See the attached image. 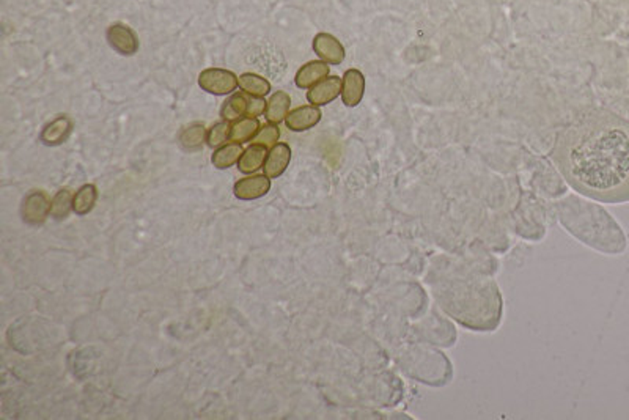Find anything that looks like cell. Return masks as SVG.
<instances>
[{"label": "cell", "instance_id": "obj_5", "mask_svg": "<svg viewBox=\"0 0 629 420\" xmlns=\"http://www.w3.org/2000/svg\"><path fill=\"white\" fill-rule=\"evenodd\" d=\"M271 189V178L266 175H252L247 178H241L235 183V197L239 200H257L265 197Z\"/></svg>", "mask_w": 629, "mask_h": 420}, {"label": "cell", "instance_id": "obj_19", "mask_svg": "<svg viewBox=\"0 0 629 420\" xmlns=\"http://www.w3.org/2000/svg\"><path fill=\"white\" fill-rule=\"evenodd\" d=\"M98 191L93 184H85L74 194L73 197V211L79 216L89 214L96 204Z\"/></svg>", "mask_w": 629, "mask_h": 420}, {"label": "cell", "instance_id": "obj_10", "mask_svg": "<svg viewBox=\"0 0 629 420\" xmlns=\"http://www.w3.org/2000/svg\"><path fill=\"white\" fill-rule=\"evenodd\" d=\"M291 150L286 144H277L269 150L265 161V175L268 178H278L290 166Z\"/></svg>", "mask_w": 629, "mask_h": 420}, {"label": "cell", "instance_id": "obj_17", "mask_svg": "<svg viewBox=\"0 0 629 420\" xmlns=\"http://www.w3.org/2000/svg\"><path fill=\"white\" fill-rule=\"evenodd\" d=\"M247 96L246 93H233V95L225 101L221 109V116L223 121L235 123L243 119L247 114Z\"/></svg>", "mask_w": 629, "mask_h": 420}, {"label": "cell", "instance_id": "obj_9", "mask_svg": "<svg viewBox=\"0 0 629 420\" xmlns=\"http://www.w3.org/2000/svg\"><path fill=\"white\" fill-rule=\"evenodd\" d=\"M365 93V77L359 69H348L343 76L341 99L348 107H356L361 103Z\"/></svg>", "mask_w": 629, "mask_h": 420}, {"label": "cell", "instance_id": "obj_13", "mask_svg": "<svg viewBox=\"0 0 629 420\" xmlns=\"http://www.w3.org/2000/svg\"><path fill=\"white\" fill-rule=\"evenodd\" d=\"M290 106H291V98L288 93L276 91L274 95L268 99V107L265 112L268 123L278 124L285 121L286 115L290 112Z\"/></svg>", "mask_w": 629, "mask_h": 420}, {"label": "cell", "instance_id": "obj_8", "mask_svg": "<svg viewBox=\"0 0 629 420\" xmlns=\"http://www.w3.org/2000/svg\"><path fill=\"white\" fill-rule=\"evenodd\" d=\"M320 120H321V111L318 109V106L310 104V106H301L298 109H294V111L288 112L285 123L288 129L301 132L313 128L315 124L320 123Z\"/></svg>", "mask_w": 629, "mask_h": 420}, {"label": "cell", "instance_id": "obj_22", "mask_svg": "<svg viewBox=\"0 0 629 420\" xmlns=\"http://www.w3.org/2000/svg\"><path fill=\"white\" fill-rule=\"evenodd\" d=\"M230 132H231V126L228 121L216 123L214 126L208 131L206 145L209 149H219V146L227 144V140H230Z\"/></svg>", "mask_w": 629, "mask_h": 420}, {"label": "cell", "instance_id": "obj_3", "mask_svg": "<svg viewBox=\"0 0 629 420\" xmlns=\"http://www.w3.org/2000/svg\"><path fill=\"white\" fill-rule=\"evenodd\" d=\"M51 214V201L41 191H34L24 199L22 204V219L30 225L43 224Z\"/></svg>", "mask_w": 629, "mask_h": 420}, {"label": "cell", "instance_id": "obj_2", "mask_svg": "<svg viewBox=\"0 0 629 420\" xmlns=\"http://www.w3.org/2000/svg\"><path fill=\"white\" fill-rule=\"evenodd\" d=\"M198 85L211 95L223 96L238 89V77L235 73L222 68H208L198 76Z\"/></svg>", "mask_w": 629, "mask_h": 420}, {"label": "cell", "instance_id": "obj_15", "mask_svg": "<svg viewBox=\"0 0 629 420\" xmlns=\"http://www.w3.org/2000/svg\"><path fill=\"white\" fill-rule=\"evenodd\" d=\"M243 153H244L243 144H236V142L225 144L213 153L211 162H213V166L219 170L228 169L231 166H235L236 162H239L241 156H243Z\"/></svg>", "mask_w": 629, "mask_h": 420}, {"label": "cell", "instance_id": "obj_12", "mask_svg": "<svg viewBox=\"0 0 629 420\" xmlns=\"http://www.w3.org/2000/svg\"><path fill=\"white\" fill-rule=\"evenodd\" d=\"M73 131V121L68 119V116L61 115L59 119H56L54 121H51L49 124H46V128L41 132V142L48 146H56L64 144L65 140L69 137Z\"/></svg>", "mask_w": 629, "mask_h": 420}, {"label": "cell", "instance_id": "obj_11", "mask_svg": "<svg viewBox=\"0 0 629 420\" xmlns=\"http://www.w3.org/2000/svg\"><path fill=\"white\" fill-rule=\"evenodd\" d=\"M329 65L323 60L308 61V64L299 68L296 77H294V82H296L299 89H312L313 85L326 79L329 76Z\"/></svg>", "mask_w": 629, "mask_h": 420}, {"label": "cell", "instance_id": "obj_23", "mask_svg": "<svg viewBox=\"0 0 629 420\" xmlns=\"http://www.w3.org/2000/svg\"><path fill=\"white\" fill-rule=\"evenodd\" d=\"M278 137H281V129H278L277 124L268 123L260 128L257 136L252 139V144L265 146V149H273L274 145H277Z\"/></svg>", "mask_w": 629, "mask_h": 420}, {"label": "cell", "instance_id": "obj_7", "mask_svg": "<svg viewBox=\"0 0 629 420\" xmlns=\"http://www.w3.org/2000/svg\"><path fill=\"white\" fill-rule=\"evenodd\" d=\"M341 87H343V79H340L338 76H328L307 91L308 103L313 106L329 104L340 95Z\"/></svg>", "mask_w": 629, "mask_h": 420}, {"label": "cell", "instance_id": "obj_18", "mask_svg": "<svg viewBox=\"0 0 629 420\" xmlns=\"http://www.w3.org/2000/svg\"><path fill=\"white\" fill-rule=\"evenodd\" d=\"M239 89L251 96H266L271 91V84L265 77L253 73H244L238 77Z\"/></svg>", "mask_w": 629, "mask_h": 420}, {"label": "cell", "instance_id": "obj_21", "mask_svg": "<svg viewBox=\"0 0 629 420\" xmlns=\"http://www.w3.org/2000/svg\"><path fill=\"white\" fill-rule=\"evenodd\" d=\"M73 194L68 189H61L51 201V216L56 219H65L73 209Z\"/></svg>", "mask_w": 629, "mask_h": 420}, {"label": "cell", "instance_id": "obj_20", "mask_svg": "<svg viewBox=\"0 0 629 420\" xmlns=\"http://www.w3.org/2000/svg\"><path fill=\"white\" fill-rule=\"evenodd\" d=\"M208 132L203 124H192V126L183 129L180 134V144L184 150H198L206 140Z\"/></svg>", "mask_w": 629, "mask_h": 420}, {"label": "cell", "instance_id": "obj_24", "mask_svg": "<svg viewBox=\"0 0 629 420\" xmlns=\"http://www.w3.org/2000/svg\"><path fill=\"white\" fill-rule=\"evenodd\" d=\"M268 107V101H265L260 96H248L247 99V114L246 116H251V119H257V116L263 115L266 112Z\"/></svg>", "mask_w": 629, "mask_h": 420}, {"label": "cell", "instance_id": "obj_16", "mask_svg": "<svg viewBox=\"0 0 629 420\" xmlns=\"http://www.w3.org/2000/svg\"><path fill=\"white\" fill-rule=\"evenodd\" d=\"M261 124L257 119H251V116H243V119L235 121L231 124L230 140L236 144H246L252 142V139L257 136Z\"/></svg>", "mask_w": 629, "mask_h": 420}, {"label": "cell", "instance_id": "obj_14", "mask_svg": "<svg viewBox=\"0 0 629 420\" xmlns=\"http://www.w3.org/2000/svg\"><path fill=\"white\" fill-rule=\"evenodd\" d=\"M268 149L260 145H251L247 150H244L243 156H241L238 162V169L241 174H253L265 166V161L268 158Z\"/></svg>", "mask_w": 629, "mask_h": 420}, {"label": "cell", "instance_id": "obj_4", "mask_svg": "<svg viewBox=\"0 0 629 420\" xmlns=\"http://www.w3.org/2000/svg\"><path fill=\"white\" fill-rule=\"evenodd\" d=\"M107 41L111 48L121 56H134L139 49V38L131 27L112 24L107 29Z\"/></svg>", "mask_w": 629, "mask_h": 420}, {"label": "cell", "instance_id": "obj_1", "mask_svg": "<svg viewBox=\"0 0 629 420\" xmlns=\"http://www.w3.org/2000/svg\"><path fill=\"white\" fill-rule=\"evenodd\" d=\"M563 176L584 196L629 201V123L605 111H593L570 124L557 145Z\"/></svg>", "mask_w": 629, "mask_h": 420}, {"label": "cell", "instance_id": "obj_6", "mask_svg": "<svg viewBox=\"0 0 629 420\" xmlns=\"http://www.w3.org/2000/svg\"><path fill=\"white\" fill-rule=\"evenodd\" d=\"M313 51L326 64L340 65L345 60V48L331 34H318L313 38Z\"/></svg>", "mask_w": 629, "mask_h": 420}]
</instances>
